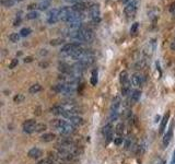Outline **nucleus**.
Segmentation results:
<instances>
[{"instance_id":"4468645a","label":"nucleus","mask_w":175,"mask_h":164,"mask_svg":"<svg viewBox=\"0 0 175 164\" xmlns=\"http://www.w3.org/2000/svg\"><path fill=\"white\" fill-rule=\"evenodd\" d=\"M122 96H128L131 94V83L129 82V81L127 83H125V84H122Z\"/></svg>"},{"instance_id":"393cba45","label":"nucleus","mask_w":175,"mask_h":164,"mask_svg":"<svg viewBox=\"0 0 175 164\" xmlns=\"http://www.w3.org/2000/svg\"><path fill=\"white\" fill-rule=\"evenodd\" d=\"M47 129V125L45 124H37L35 127V132H43Z\"/></svg>"},{"instance_id":"ddd939ff","label":"nucleus","mask_w":175,"mask_h":164,"mask_svg":"<svg viewBox=\"0 0 175 164\" xmlns=\"http://www.w3.org/2000/svg\"><path fill=\"white\" fill-rule=\"evenodd\" d=\"M71 11H72V8H70V7H63V8L59 9V20H62L63 21V20L66 19V17H67Z\"/></svg>"},{"instance_id":"39448f33","label":"nucleus","mask_w":175,"mask_h":164,"mask_svg":"<svg viewBox=\"0 0 175 164\" xmlns=\"http://www.w3.org/2000/svg\"><path fill=\"white\" fill-rule=\"evenodd\" d=\"M113 132H114V131H113V126H112L111 122H108V124L105 125L104 128H103V135H104V137L106 138L107 143L113 140Z\"/></svg>"},{"instance_id":"cd10ccee","label":"nucleus","mask_w":175,"mask_h":164,"mask_svg":"<svg viewBox=\"0 0 175 164\" xmlns=\"http://www.w3.org/2000/svg\"><path fill=\"white\" fill-rule=\"evenodd\" d=\"M65 42V39L61 38V37H58V38H54L50 41V45L52 46H56V45H61V44Z\"/></svg>"},{"instance_id":"c85d7f7f","label":"nucleus","mask_w":175,"mask_h":164,"mask_svg":"<svg viewBox=\"0 0 175 164\" xmlns=\"http://www.w3.org/2000/svg\"><path fill=\"white\" fill-rule=\"evenodd\" d=\"M15 0H2L1 3L3 7H6V8H11V7H13V4H14Z\"/></svg>"},{"instance_id":"c756f323","label":"nucleus","mask_w":175,"mask_h":164,"mask_svg":"<svg viewBox=\"0 0 175 164\" xmlns=\"http://www.w3.org/2000/svg\"><path fill=\"white\" fill-rule=\"evenodd\" d=\"M48 7H49V1H42L41 3H38L37 8H38L39 10H45Z\"/></svg>"},{"instance_id":"7c9ffc66","label":"nucleus","mask_w":175,"mask_h":164,"mask_svg":"<svg viewBox=\"0 0 175 164\" xmlns=\"http://www.w3.org/2000/svg\"><path fill=\"white\" fill-rule=\"evenodd\" d=\"M138 27H139V23H138V22H135L130 27V34L135 35L136 32H137V30H138Z\"/></svg>"},{"instance_id":"58836bf2","label":"nucleus","mask_w":175,"mask_h":164,"mask_svg":"<svg viewBox=\"0 0 175 164\" xmlns=\"http://www.w3.org/2000/svg\"><path fill=\"white\" fill-rule=\"evenodd\" d=\"M171 164H175V150L173 152V157H172V161H171Z\"/></svg>"},{"instance_id":"e433bc0d","label":"nucleus","mask_w":175,"mask_h":164,"mask_svg":"<svg viewBox=\"0 0 175 164\" xmlns=\"http://www.w3.org/2000/svg\"><path fill=\"white\" fill-rule=\"evenodd\" d=\"M58 20H59V17H49V19L47 20V22L49 24H54V23H56Z\"/></svg>"},{"instance_id":"423d86ee","label":"nucleus","mask_w":175,"mask_h":164,"mask_svg":"<svg viewBox=\"0 0 175 164\" xmlns=\"http://www.w3.org/2000/svg\"><path fill=\"white\" fill-rule=\"evenodd\" d=\"M122 104V100H120V96H116L114 97L113 102L111 105V114H119V107Z\"/></svg>"},{"instance_id":"dca6fc26","label":"nucleus","mask_w":175,"mask_h":164,"mask_svg":"<svg viewBox=\"0 0 175 164\" xmlns=\"http://www.w3.org/2000/svg\"><path fill=\"white\" fill-rule=\"evenodd\" d=\"M140 96H141V91H140V90H133V91L131 92L130 98H131V102H132V104L137 103L138 101L140 100Z\"/></svg>"},{"instance_id":"a19ab883","label":"nucleus","mask_w":175,"mask_h":164,"mask_svg":"<svg viewBox=\"0 0 175 164\" xmlns=\"http://www.w3.org/2000/svg\"><path fill=\"white\" fill-rule=\"evenodd\" d=\"M36 7V4H34V3H32V4H30V6L28 7V9H33V8H35Z\"/></svg>"},{"instance_id":"2f4dec72","label":"nucleus","mask_w":175,"mask_h":164,"mask_svg":"<svg viewBox=\"0 0 175 164\" xmlns=\"http://www.w3.org/2000/svg\"><path fill=\"white\" fill-rule=\"evenodd\" d=\"M13 101H14V103H22L24 101V95L23 94H18L13 97Z\"/></svg>"},{"instance_id":"37998d69","label":"nucleus","mask_w":175,"mask_h":164,"mask_svg":"<svg viewBox=\"0 0 175 164\" xmlns=\"http://www.w3.org/2000/svg\"><path fill=\"white\" fill-rule=\"evenodd\" d=\"M172 49H175V43L172 44Z\"/></svg>"},{"instance_id":"2eb2a0df","label":"nucleus","mask_w":175,"mask_h":164,"mask_svg":"<svg viewBox=\"0 0 175 164\" xmlns=\"http://www.w3.org/2000/svg\"><path fill=\"white\" fill-rule=\"evenodd\" d=\"M87 6L88 4L85 3V2H77V3H74L73 6H72V10L73 11H77V12H82L83 10H85L87 9Z\"/></svg>"},{"instance_id":"ea45409f","label":"nucleus","mask_w":175,"mask_h":164,"mask_svg":"<svg viewBox=\"0 0 175 164\" xmlns=\"http://www.w3.org/2000/svg\"><path fill=\"white\" fill-rule=\"evenodd\" d=\"M19 23H20V19H15V21H14V23H13V25L17 26V25H19Z\"/></svg>"},{"instance_id":"5701e85b","label":"nucleus","mask_w":175,"mask_h":164,"mask_svg":"<svg viewBox=\"0 0 175 164\" xmlns=\"http://www.w3.org/2000/svg\"><path fill=\"white\" fill-rule=\"evenodd\" d=\"M98 70L94 69L93 71H92V74H91V84L92 85H96V84H98Z\"/></svg>"},{"instance_id":"c9c22d12","label":"nucleus","mask_w":175,"mask_h":164,"mask_svg":"<svg viewBox=\"0 0 175 164\" xmlns=\"http://www.w3.org/2000/svg\"><path fill=\"white\" fill-rule=\"evenodd\" d=\"M18 63H19V59H17V58L12 59L11 62H10V65H9V68H10V69H13L14 67H17Z\"/></svg>"},{"instance_id":"6e6552de","label":"nucleus","mask_w":175,"mask_h":164,"mask_svg":"<svg viewBox=\"0 0 175 164\" xmlns=\"http://www.w3.org/2000/svg\"><path fill=\"white\" fill-rule=\"evenodd\" d=\"M168 119H170V112H166V114L163 116V118H162V120H161V125H160V129H159L160 135H162V133L164 132L166 125H168Z\"/></svg>"},{"instance_id":"4c0bfd02","label":"nucleus","mask_w":175,"mask_h":164,"mask_svg":"<svg viewBox=\"0 0 175 164\" xmlns=\"http://www.w3.org/2000/svg\"><path fill=\"white\" fill-rule=\"evenodd\" d=\"M31 61H33L32 57H25L24 58V62H31Z\"/></svg>"},{"instance_id":"473e14b6","label":"nucleus","mask_w":175,"mask_h":164,"mask_svg":"<svg viewBox=\"0 0 175 164\" xmlns=\"http://www.w3.org/2000/svg\"><path fill=\"white\" fill-rule=\"evenodd\" d=\"M37 17H38V13H37L36 11H32V12H28V14H26V17H28V20L36 19Z\"/></svg>"},{"instance_id":"b1692460","label":"nucleus","mask_w":175,"mask_h":164,"mask_svg":"<svg viewBox=\"0 0 175 164\" xmlns=\"http://www.w3.org/2000/svg\"><path fill=\"white\" fill-rule=\"evenodd\" d=\"M36 164H58V163L56 161H54L52 159H50V157H47V159H43L41 161H38Z\"/></svg>"},{"instance_id":"f3484780","label":"nucleus","mask_w":175,"mask_h":164,"mask_svg":"<svg viewBox=\"0 0 175 164\" xmlns=\"http://www.w3.org/2000/svg\"><path fill=\"white\" fill-rule=\"evenodd\" d=\"M56 139V135L55 133H44L43 136L41 137V141L43 142H52Z\"/></svg>"},{"instance_id":"a878e982","label":"nucleus","mask_w":175,"mask_h":164,"mask_svg":"<svg viewBox=\"0 0 175 164\" xmlns=\"http://www.w3.org/2000/svg\"><path fill=\"white\" fill-rule=\"evenodd\" d=\"M48 19L49 17H59V9H52L47 13Z\"/></svg>"},{"instance_id":"0eeeda50","label":"nucleus","mask_w":175,"mask_h":164,"mask_svg":"<svg viewBox=\"0 0 175 164\" xmlns=\"http://www.w3.org/2000/svg\"><path fill=\"white\" fill-rule=\"evenodd\" d=\"M137 9V0H131L126 7H125V14L126 15H132Z\"/></svg>"},{"instance_id":"f03ea898","label":"nucleus","mask_w":175,"mask_h":164,"mask_svg":"<svg viewBox=\"0 0 175 164\" xmlns=\"http://www.w3.org/2000/svg\"><path fill=\"white\" fill-rule=\"evenodd\" d=\"M80 47H82V46H81L79 43H68V44H65V45L61 47V52L69 55L70 52L79 49Z\"/></svg>"},{"instance_id":"aec40b11","label":"nucleus","mask_w":175,"mask_h":164,"mask_svg":"<svg viewBox=\"0 0 175 164\" xmlns=\"http://www.w3.org/2000/svg\"><path fill=\"white\" fill-rule=\"evenodd\" d=\"M124 129H125L124 124H122V122H119V124H117V126H116V128H115V133L117 136H119V137H122Z\"/></svg>"},{"instance_id":"9d476101","label":"nucleus","mask_w":175,"mask_h":164,"mask_svg":"<svg viewBox=\"0 0 175 164\" xmlns=\"http://www.w3.org/2000/svg\"><path fill=\"white\" fill-rule=\"evenodd\" d=\"M49 112L54 115H60L62 116V114L66 112V108L62 106V105H56V106H52V108L49 109Z\"/></svg>"},{"instance_id":"a211bd4d","label":"nucleus","mask_w":175,"mask_h":164,"mask_svg":"<svg viewBox=\"0 0 175 164\" xmlns=\"http://www.w3.org/2000/svg\"><path fill=\"white\" fill-rule=\"evenodd\" d=\"M68 120H69L70 124H72L74 127H76V126H80V125H82V124H83V119H82V117H79V115L73 116V117H71V118H70V119H68Z\"/></svg>"},{"instance_id":"412c9836","label":"nucleus","mask_w":175,"mask_h":164,"mask_svg":"<svg viewBox=\"0 0 175 164\" xmlns=\"http://www.w3.org/2000/svg\"><path fill=\"white\" fill-rule=\"evenodd\" d=\"M41 90H42V85L36 83V84H33L32 87L28 89V92H30L31 94H36V93H38Z\"/></svg>"},{"instance_id":"49530a36","label":"nucleus","mask_w":175,"mask_h":164,"mask_svg":"<svg viewBox=\"0 0 175 164\" xmlns=\"http://www.w3.org/2000/svg\"><path fill=\"white\" fill-rule=\"evenodd\" d=\"M15 1H21V0H15Z\"/></svg>"},{"instance_id":"7ed1b4c3","label":"nucleus","mask_w":175,"mask_h":164,"mask_svg":"<svg viewBox=\"0 0 175 164\" xmlns=\"http://www.w3.org/2000/svg\"><path fill=\"white\" fill-rule=\"evenodd\" d=\"M36 122L34 119H28L26 122H23L22 125V128H23V131L26 133H32L35 131V127H36Z\"/></svg>"},{"instance_id":"bb28decb","label":"nucleus","mask_w":175,"mask_h":164,"mask_svg":"<svg viewBox=\"0 0 175 164\" xmlns=\"http://www.w3.org/2000/svg\"><path fill=\"white\" fill-rule=\"evenodd\" d=\"M20 36H21V35L18 34V33H12V34L9 35V39H10L12 43H17V42H19Z\"/></svg>"},{"instance_id":"f704fd0d","label":"nucleus","mask_w":175,"mask_h":164,"mask_svg":"<svg viewBox=\"0 0 175 164\" xmlns=\"http://www.w3.org/2000/svg\"><path fill=\"white\" fill-rule=\"evenodd\" d=\"M122 141H124V138L119 137V136H117L116 138H114V143H115L116 146H120V144L122 143Z\"/></svg>"},{"instance_id":"9b49d317","label":"nucleus","mask_w":175,"mask_h":164,"mask_svg":"<svg viewBox=\"0 0 175 164\" xmlns=\"http://www.w3.org/2000/svg\"><path fill=\"white\" fill-rule=\"evenodd\" d=\"M142 82H143V77H142L141 74L136 73L131 77V83H132V85H135V87H139V85H141Z\"/></svg>"},{"instance_id":"a18cd8bd","label":"nucleus","mask_w":175,"mask_h":164,"mask_svg":"<svg viewBox=\"0 0 175 164\" xmlns=\"http://www.w3.org/2000/svg\"><path fill=\"white\" fill-rule=\"evenodd\" d=\"M44 1H50V0H44Z\"/></svg>"},{"instance_id":"4be33fe9","label":"nucleus","mask_w":175,"mask_h":164,"mask_svg":"<svg viewBox=\"0 0 175 164\" xmlns=\"http://www.w3.org/2000/svg\"><path fill=\"white\" fill-rule=\"evenodd\" d=\"M119 81H120V83H122V85L128 82V72H127V71H122V72H120Z\"/></svg>"},{"instance_id":"72a5a7b5","label":"nucleus","mask_w":175,"mask_h":164,"mask_svg":"<svg viewBox=\"0 0 175 164\" xmlns=\"http://www.w3.org/2000/svg\"><path fill=\"white\" fill-rule=\"evenodd\" d=\"M30 33H31V28L28 27H24L20 31V35L21 36H28V35H30Z\"/></svg>"},{"instance_id":"c03bdc74","label":"nucleus","mask_w":175,"mask_h":164,"mask_svg":"<svg viewBox=\"0 0 175 164\" xmlns=\"http://www.w3.org/2000/svg\"><path fill=\"white\" fill-rule=\"evenodd\" d=\"M129 0H122V2H124V3H126V2H128Z\"/></svg>"},{"instance_id":"f8f14e48","label":"nucleus","mask_w":175,"mask_h":164,"mask_svg":"<svg viewBox=\"0 0 175 164\" xmlns=\"http://www.w3.org/2000/svg\"><path fill=\"white\" fill-rule=\"evenodd\" d=\"M172 137H173V126H171L170 129H168V131L165 133V135H164V138H163V146L164 147L168 146V143L171 142Z\"/></svg>"},{"instance_id":"6ab92c4d","label":"nucleus","mask_w":175,"mask_h":164,"mask_svg":"<svg viewBox=\"0 0 175 164\" xmlns=\"http://www.w3.org/2000/svg\"><path fill=\"white\" fill-rule=\"evenodd\" d=\"M70 28H72L73 31H78L82 27V21L81 20H77V21H73L71 23H69Z\"/></svg>"},{"instance_id":"1a4fd4ad","label":"nucleus","mask_w":175,"mask_h":164,"mask_svg":"<svg viewBox=\"0 0 175 164\" xmlns=\"http://www.w3.org/2000/svg\"><path fill=\"white\" fill-rule=\"evenodd\" d=\"M28 155L31 159H38V157H41L43 155V151L38 148H33L28 152Z\"/></svg>"},{"instance_id":"79ce46f5","label":"nucleus","mask_w":175,"mask_h":164,"mask_svg":"<svg viewBox=\"0 0 175 164\" xmlns=\"http://www.w3.org/2000/svg\"><path fill=\"white\" fill-rule=\"evenodd\" d=\"M159 120H160V116L158 115L157 117H155V122H159Z\"/></svg>"},{"instance_id":"20e7f679","label":"nucleus","mask_w":175,"mask_h":164,"mask_svg":"<svg viewBox=\"0 0 175 164\" xmlns=\"http://www.w3.org/2000/svg\"><path fill=\"white\" fill-rule=\"evenodd\" d=\"M90 11V15L93 19L94 22H98L100 21V6L98 3H93L90 6L89 8Z\"/></svg>"},{"instance_id":"f257e3e1","label":"nucleus","mask_w":175,"mask_h":164,"mask_svg":"<svg viewBox=\"0 0 175 164\" xmlns=\"http://www.w3.org/2000/svg\"><path fill=\"white\" fill-rule=\"evenodd\" d=\"M50 125H52L54 128H56L62 136H70L71 133L74 132V130H76L73 125L70 124L69 122H66V120L52 119V122H50Z\"/></svg>"}]
</instances>
